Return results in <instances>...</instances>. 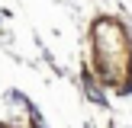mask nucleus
<instances>
[{"mask_svg":"<svg viewBox=\"0 0 132 128\" xmlns=\"http://www.w3.org/2000/svg\"><path fill=\"white\" fill-rule=\"evenodd\" d=\"M94 48H97V70L106 77L110 83H119L126 74V35L119 32V26L113 23H100L94 35Z\"/></svg>","mask_w":132,"mask_h":128,"instance_id":"f257e3e1","label":"nucleus"}]
</instances>
